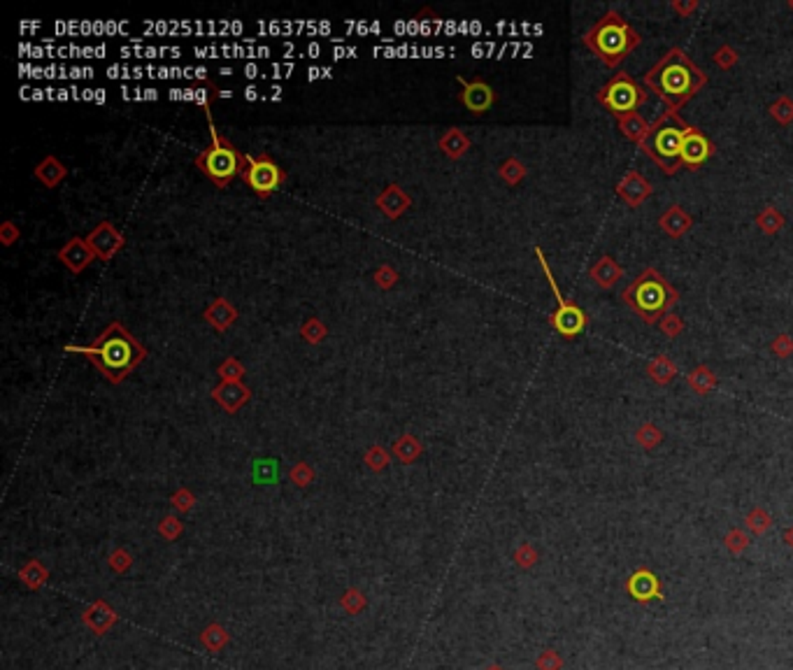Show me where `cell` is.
<instances>
[{"label":"cell","instance_id":"1","mask_svg":"<svg viewBox=\"0 0 793 670\" xmlns=\"http://www.w3.org/2000/svg\"><path fill=\"white\" fill-rule=\"evenodd\" d=\"M70 354H82L112 384H121L147 359V347L121 321H112L91 345H66Z\"/></svg>","mask_w":793,"mask_h":670},{"label":"cell","instance_id":"2","mask_svg":"<svg viewBox=\"0 0 793 670\" xmlns=\"http://www.w3.org/2000/svg\"><path fill=\"white\" fill-rule=\"evenodd\" d=\"M708 75L689 58L682 47L668 49L654 66L647 70L645 86L668 108V112H680L693 96H698Z\"/></svg>","mask_w":793,"mask_h":670},{"label":"cell","instance_id":"3","mask_svg":"<svg viewBox=\"0 0 793 670\" xmlns=\"http://www.w3.org/2000/svg\"><path fill=\"white\" fill-rule=\"evenodd\" d=\"M640 40L638 31L616 10H607L581 38V42L594 51V56H598L607 68H616L623 58H628Z\"/></svg>","mask_w":793,"mask_h":670},{"label":"cell","instance_id":"4","mask_svg":"<svg viewBox=\"0 0 793 670\" xmlns=\"http://www.w3.org/2000/svg\"><path fill=\"white\" fill-rule=\"evenodd\" d=\"M202 105H205V119L209 128V145L196 156V168L205 177L212 180L217 189H226L231 187L235 177H242L247 168V154H242L231 140L219 133L212 112H209V100L205 98Z\"/></svg>","mask_w":793,"mask_h":670},{"label":"cell","instance_id":"5","mask_svg":"<svg viewBox=\"0 0 793 670\" xmlns=\"http://www.w3.org/2000/svg\"><path fill=\"white\" fill-rule=\"evenodd\" d=\"M621 301L645 324H658L680 301L677 289L656 268L642 270L621 294Z\"/></svg>","mask_w":793,"mask_h":670},{"label":"cell","instance_id":"6","mask_svg":"<svg viewBox=\"0 0 793 670\" xmlns=\"http://www.w3.org/2000/svg\"><path fill=\"white\" fill-rule=\"evenodd\" d=\"M691 126L680 114L663 112L651 123L647 138L642 140L640 149L654 161L665 175H675L682 165V140Z\"/></svg>","mask_w":793,"mask_h":670},{"label":"cell","instance_id":"7","mask_svg":"<svg viewBox=\"0 0 793 670\" xmlns=\"http://www.w3.org/2000/svg\"><path fill=\"white\" fill-rule=\"evenodd\" d=\"M535 257H537V261H540V268H542L544 277H547V282H549V289H551L554 298H556V303H559V310L549 316L551 329L556 331L561 338L575 340L577 335L589 326V316L577 303L563 298L561 289H559V282H556V277H554V272L549 268V261H547V257H544V252L540 249V247H535Z\"/></svg>","mask_w":793,"mask_h":670},{"label":"cell","instance_id":"8","mask_svg":"<svg viewBox=\"0 0 793 670\" xmlns=\"http://www.w3.org/2000/svg\"><path fill=\"white\" fill-rule=\"evenodd\" d=\"M596 100L619 119L623 114L636 112L640 105H645L647 93L628 73H616L610 82L598 89Z\"/></svg>","mask_w":793,"mask_h":670},{"label":"cell","instance_id":"9","mask_svg":"<svg viewBox=\"0 0 793 670\" xmlns=\"http://www.w3.org/2000/svg\"><path fill=\"white\" fill-rule=\"evenodd\" d=\"M242 182L249 187L261 200H268L281 184L286 182V170L270 154H247V168L242 172Z\"/></svg>","mask_w":793,"mask_h":670},{"label":"cell","instance_id":"10","mask_svg":"<svg viewBox=\"0 0 793 670\" xmlns=\"http://www.w3.org/2000/svg\"><path fill=\"white\" fill-rule=\"evenodd\" d=\"M458 84L463 86V91L458 93V100L468 112L472 114H484L493 108V103H496V91L491 89V86L484 82V79L475 77V79H465L458 75Z\"/></svg>","mask_w":793,"mask_h":670},{"label":"cell","instance_id":"11","mask_svg":"<svg viewBox=\"0 0 793 670\" xmlns=\"http://www.w3.org/2000/svg\"><path fill=\"white\" fill-rule=\"evenodd\" d=\"M86 242H89L93 254L100 261H112L123 249L126 237H123L110 222H100L89 235H86Z\"/></svg>","mask_w":793,"mask_h":670},{"label":"cell","instance_id":"12","mask_svg":"<svg viewBox=\"0 0 793 670\" xmlns=\"http://www.w3.org/2000/svg\"><path fill=\"white\" fill-rule=\"evenodd\" d=\"M715 154V145L710 143L708 135L698 128H689L682 140V165L689 170H698V168Z\"/></svg>","mask_w":793,"mask_h":670},{"label":"cell","instance_id":"13","mask_svg":"<svg viewBox=\"0 0 793 670\" xmlns=\"http://www.w3.org/2000/svg\"><path fill=\"white\" fill-rule=\"evenodd\" d=\"M56 257L70 272H73V275H79V272H84L86 268L91 266L95 254L89 247V242H86V237L75 235V237H70L63 247H61Z\"/></svg>","mask_w":793,"mask_h":670},{"label":"cell","instance_id":"14","mask_svg":"<svg viewBox=\"0 0 793 670\" xmlns=\"http://www.w3.org/2000/svg\"><path fill=\"white\" fill-rule=\"evenodd\" d=\"M651 193H654L651 182L638 170H628L619 180V184H616V196H619L628 207H640Z\"/></svg>","mask_w":793,"mask_h":670},{"label":"cell","instance_id":"15","mask_svg":"<svg viewBox=\"0 0 793 670\" xmlns=\"http://www.w3.org/2000/svg\"><path fill=\"white\" fill-rule=\"evenodd\" d=\"M212 398L222 410H226L228 414H235L237 410H242V405L249 403L252 389L242 382H222L212 389Z\"/></svg>","mask_w":793,"mask_h":670},{"label":"cell","instance_id":"16","mask_svg":"<svg viewBox=\"0 0 793 670\" xmlns=\"http://www.w3.org/2000/svg\"><path fill=\"white\" fill-rule=\"evenodd\" d=\"M375 205L380 207V212L386 219H393L395 222V219H400L410 210L412 198L403 191V187H398V184H389V187L375 198Z\"/></svg>","mask_w":793,"mask_h":670},{"label":"cell","instance_id":"17","mask_svg":"<svg viewBox=\"0 0 793 670\" xmlns=\"http://www.w3.org/2000/svg\"><path fill=\"white\" fill-rule=\"evenodd\" d=\"M82 622L86 629L95 633V636H105V633L117 624V612L100 598V601H95L93 605L86 607L82 614Z\"/></svg>","mask_w":793,"mask_h":670},{"label":"cell","instance_id":"18","mask_svg":"<svg viewBox=\"0 0 793 670\" xmlns=\"http://www.w3.org/2000/svg\"><path fill=\"white\" fill-rule=\"evenodd\" d=\"M202 316H205V321L212 326L214 331L224 333L237 321V310H235V305L231 301H226V298H217V301L209 303V307Z\"/></svg>","mask_w":793,"mask_h":670},{"label":"cell","instance_id":"19","mask_svg":"<svg viewBox=\"0 0 793 670\" xmlns=\"http://www.w3.org/2000/svg\"><path fill=\"white\" fill-rule=\"evenodd\" d=\"M658 226L663 228L665 235H670V237H682V235H686V233L691 231V226H693V217H691L689 212H686L684 207H680V205H670L663 215L658 217Z\"/></svg>","mask_w":793,"mask_h":670},{"label":"cell","instance_id":"20","mask_svg":"<svg viewBox=\"0 0 793 670\" xmlns=\"http://www.w3.org/2000/svg\"><path fill=\"white\" fill-rule=\"evenodd\" d=\"M33 175H35V180H38V182L42 184V187H47V189H56L58 184L68 177V168L63 165V161H61V158H56V156H45L38 165H35Z\"/></svg>","mask_w":793,"mask_h":670},{"label":"cell","instance_id":"21","mask_svg":"<svg viewBox=\"0 0 793 670\" xmlns=\"http://www.w3.org/2000/svg\"><path fill=\"white\" fill-rule=\"evenodd\" d=\"M589 277L596 282V287L612 289L616 282L623 277V268L612 257H601L591 268H589Z\"/></svg>","mask_w":793,"mask_h":670},{"label":"cell","instance_id":"22","mask_svg":"<svg viewBox=\"0 0 793 670\" xmlns=\"http://www.w3.org/2000/svg\"><path fill=\"white\" fill-rule=\"evenodd\" d=\"M437 147L447 158L458 161V158L465 156V152L470 149V138L465 135L461 128H449L447 133H442V138L437 140Z\"/></svg>","mask_w":793,"mask_h":670},{"label":"cell","instance_id":"23","mask_svg":"<svg viewBox=\"0 0 793 670\" xmlns=\"http://www.w3.org/2000/svg\"><path fill=\"white\" fill-rule=\"evenodd\" d=\"M616 123H619L621 135H626V138L631 140V143H636L638 147L642 145V140L647 138L649 128H651V123L645 117H642V114H638V112L623 114V117L616 119Z\"/></svg>","mask_w":793,"mask_h":670},{"label":"cell","instance_id":"24","mask_svg":"<svg viewBox=\"0 0 793 670\" xmlns=\"http://www.w3.org/2000/svg\"><path fill=\"white\" fill-rule=\"evenodd\" d=\"M677 373H680V370H677L675 361L670 356H665V354H658L647 364V375L658 386H668L677 377Z\"/></svg>","mask_w":793,"mask_h":670},{"label":"cell","instance_id":"25","mask_svg":"<svg viewBox=\"0 0 793 670\" xmlns=\"http://www.w3.org/2000/svg\"><path fill=\"white\" fill-rule=\"evenodd\" d=\"M686 384H689L691 391H695L698 396H708L717 389L719 380H717V375L712 373V368L703 364V366H695L691 373L686 375Z\"/></svg>","mask_w":793,"mask_h":670},{"label":"cell","instance_id":"26","mask_svg":"<svg viewBox=\"0 0 793 670\" xmlns=\"http://www.w3.org/2000/svg\"><path fill=\"white\" fill-rule=\"evenodd\" d=\"M421 452H424V445H421L412 433H403L393 443V454L398 456V461L405 463V465H410V463L417 461V458L421 456Z\"/></svg>","mask_w":793,"mask_h":670},{"label":"cell","instance_id":"27","mask_svg":"<svg viewBox=\"0 0 793 670\" xmlns=\"http://www.w3.org/2000/svg\"><path fill=\"white\" fill-rule=\"evenodd\" d=\"M628 589L636 598H645L647 601V598H654L658 594V579L651 575L649 570H638L636 575L631 577Z\"/></svg>","mask_w":793,"mask_h":670},{"label":"cell","instance_id":"28","mask_svg":"<svg viewBox=\"0 0 793 670\" xmlns=\"http://www.w3.org/2000/svg\"><path fill=\"white\" fill-rule=\"evenodd\" d=\"M47 577H49V570H47L45 566H42V563H40L38 559L26 561L24 566L19 568V579H21L28 589H33V592H35V589H40L42 584H45Z\"/></svg>","mask_w":793,"mask_h":670},{"label":"cell","instance_id":"29","mask_svg":"<svg viewBox=\"0 0 793 670\" xmlns=\"http://www.w3.org/2000/svg\"><path fill=\"white\" fill-rule=\"evenodd\" d=\"M784 224H787V219H784V215L774 205H765L761 212L756 215V226H759L765 235L779 233L784 228Z\"/></svg>","mask_w":793,"mask_h":670},{"label":"cell","instance_id":"30","mask_svg":"<svg viewBox=\"0 0 793 670\" xmlns=\"http://www.w3.org/2000/svg\"><path fill=\"white\" fill-rule=\"evenodd\" d=\"M228 640H231V636H228V631L222 624H209L205 626V631L200 633V642L209 651H222L228 645Z\"/></svg>","mask_w":793,"mask_h":670},{"label":"cell","instance_id":"31","mask_svg":"<svg viewBox=\"0 0 793 670\" xmlns=\"http://www.w3.org/2000/svg\"><path fill=\"white\" fill-rule=\"evenodd\" d=\"M526 172H528L526 165L519 161L517 156H509L507 161H503V163H500V168H498L500 180H503L505 184H509V187H517V184L526 177Z\"/></svg>","mask_w":793,"mask_h":670},{"label":"cell","instance_id":"32","mask_svg":"<svg viewBox=\"0 0 793 670\" xmlns=\"http://www.w3.org/2000/svg\"><path fill=\"white\" fill-rule=\"evenodd\" d=\"M770 117L779 123V126H789L793 121V100L789 96H779V98H774L772 105L768 108Z\"/></svg>","mask_w":793,"mask_h":670},{"label":"cell","instance_id":"33","mask_svg":"<svg viewBox=\"0 0 793 670\" xmlns=\"http://www.w3.org/2000/svg\"><path fill=\"white\" fill-rule=\"evenodd\" d=\"M745 526H747L754 535H763V533L772 526V517H770L768 512H765L763 507H754V510H749V512H747V517H745Z\"/></svg>","mask_w":793,"mask_h":670},{"label":"cell","instance_id":"34","mask_svg":"<svg viewBox=\"0 0 793 670\" xmlns=\"http://www.w3.org/2000/svg\"><path fill=\"white\" fill-rule=\"evenodd\" d=\"M301 335L305 338V342H310V345H319V342L326 340V335H328V329H326V324L321 319L310 316V319L301 326Z\"/></svg>","mask_w":793,"mask_h":670},{"label":"cell","instance_id":"35","mask_svg":"<svg viewBox=\"0 0 793 670\" xmlns=\"http://www.w3.org/2000/svg\"><path fill=\"white\" fill-rule=\"evenodd\" d=\"M340 605L347 614H361L366 610L368 598L363 596V592H358V589H347L340 598Z\"/></svg>","mask_w":793,"mask_h":670},{"label":"cell","instance_id":"36","mask_svg":"<svg viewBox=\"0 0 793 670\" xmlns=\"http://www.w3.org/2000/svg\"><path fill=\"white\" fill-rule=\"evenodd\" d=\"M660 440H663V433H660V428L656 424H642L638 431H636V443L642 447V449H654Z\"/></svg>","mask_w":793,"mask_h":670},{"label":"cell","instance_id":"37","mask_svg":"<svg viewBox=\"0 0 793 670\" xmlns=\"http://www.w3.org/2000/svg\"><path fill=\"white\" fill-rule=\"evenodd\" d=\"M363 461H366V465L373 473H382L386 465H389V461H391V456H389V452H386V449L382 447V445H373L366 452V456H363Z\"/></svg>","mask_w":793,"mask_h":670},{"label":"cell","instance_id":"38","mask_svg":"<svg viewBox=\"0 0 793 670\" xmlns=\"http://www.w3.org/2000/svg\"><path fill=\"white\" fill-rule=\"evenodd\" d=\"M217 373H219V377H222V382H242L244 366L235 356H228L224 364L217 368Z\"/></svg>","mask_w":793,"mask_h":670},{"label":"cell","instance_id":"39","mask_svg":"<svg viewBox=\"0 0 793 670\" xmlns=\"http://www.w3.org/2000/svg\"><path fill=\"white\" fill-rule=\"evenodd\" d=\"M724 545H726V550L730 552V554H742L747 547H749V535L742 531V528H730V531L726 533V537H724Z\"/></svg>","mask_w":793,"mask_h":670},{"label":"cell","instance_id":"40","mask_svg":"<svg viewBox=\"0 0 793 670\" xmlns=\"http://www.w3.org/2000/svg\"><path fill=\"white\" fill-rule=\"evenodd\" d=\"M182 531H184V524L180 522L177 517H172V515L163 517L161 522H158V535H161L163 540H168V542L177 540V537L182 535Z\"/></svg>","mask_w":793,"mask_h":670},{"label":"cell","instance_id":"41","mask_svg":"<svg viewBox=\"0 0 793 670\" xmlns=\"http://www.w3.org/2000/svg\"><path fill=\"white\" fill-rule=\"evenodd\" d=\"M289 480L294 482L296 487H310L312 480H314V470H312V465H310V463H305V461L296 463L294 468L289 470Z\"/></svg>","mask_w":793,"mask_h":670},{"label":"cell","instance_id":"42","mask_svg":"<svg viewBox=\"0 0 793 670\" xmlns=\"http://www.w3.org/2000/svg\"><path fill=\"white\" fill-rule=\"evenodd\" d=\"M712 61H715V66L717 68H721V70H730V68H735L737 66V61H740V56H737V51L730 47V45H721L717 51H715V56H712Z\"/></svg>","mask_w":793,"mask_h":670},{"label":"cell","instance_id":"43","mask_svg":"<svg viewBox=\"0 0 793 670\" xmlns=\"http://www.w3.org/2000/svg\"><path fill=\"white\" fill-rule=\"evenodd\" d=\"M110 568L114 570V572H126L130 566H133V557H130V552L128 550H123V547H117V550H112V554H110Z\"/></svg>","mask_w":793,"mask_h":670},{"label":"cell","instance_id":"44","mask_svg":"<svg viewBox=\"0 0 793 670\" xmlns=\"http://www.w3.org/2000/svg\"><path fill=\"white\" fill-rule=\"evenodd\" d=\"M170 502L177 512H189V510H193V505H196V496H193V491H189L187 487H182L172 493Z\"/></svg>","mask_w":793,"mask_h":670},{"label":"cell","instance_id":"45","mask_svg":"<svg viewBox=\"0 0 793 670\" xmlns=\"http://www.w3.org/2000/svg\"><path fill=\"white\" fill-rule=\"evenodd\" d=\"M537 559H540L537 557V550L528 542H524L522 547H517V552H514V563L519 568H533L537 563Z\"/></svg>","mask_w":793,"mask_h":670},{"label":"cell","instance_id":"46","mask_svg":"<svg viewBox=\"0 0 793 670\" xmlns=\"http://www.w3.org/2000/svg\"><path fill=\"white\" fill-rule=\"evenodd\" d=\"M770 351L777 359H789L793 354V338L787 333H779L777 338L770 342Z\"/></svg>","mask_w":793,"mask_h":670},{"label":"cell","instance_id":"47","mask_svg":"<svg viewBox=\"0 0 793 670\" xmlns=\"http://www.w3.org/2000/svg\"><path fill=\"white\" fill-rule=\"evenodd\" d=\"M658 326H660V331H663L665 338H677V335H682V331L686 329L684 321L677 314H665L663 319L658 321Z\"/></svg>","mask_w":793,"mask_h":670},{"label":"cell","instance_id":"48","mask_svg":"<svg viewBox=\"0 0 793 670\" xmlns=\"http://www.w3.org/2000/svg\"><path fill=\"white\" fill-rule=\"evenodd\" d=\"M375 282L380 289H391L395 282H398V272H395L389 263H382V266L375 270Z\"/></svg>","mask_w":793,"mask_h":670},{"label":"cell","instance_id":"49","mask_svg":"<svg viewBox=\"0 0 793 670\" xmlns=\"http://www.w3.org/2000/svg\"><path fill=\"white\" fill-rule=\"evenodd\" d=\"M537 670H561L563 668V659L556 654L554 649H544L535 661Z\"/></svg>","mask_w":793,"mask_h":670},{"label":"cell","instance_id":"50","mask_svg":"<svg viewBox=\"0 0 793 670\" xmlns=\"http://www.w3.org/2000/svg\"><path fill=\"white\" fill-rule=\"evenodd\" d=\"M19 235H21V231L14 222H5L3 226H0V242H3L5 247H12L16 240H19Z\"/></svg>","mask_w":793,"mask_h":670},{"label":"cell","instance_id":"51","mask_svg":"<svg viewBox=\"0 0 793 670\" xmlns=\"http://www.w3.org/2000/svg\"><path fill=\"white\" fill-rule=\"evenodd\" d=\"M670 7H673V12H677L684 19V16H691L695 10H698L700 3H698V0H691V3H684V0H673Z\"/></svg>","mask_w":793,"mask_h":670},{"label":"cell","instance_id":"52","mask_svg":"<svg viewBox=\"0 0 793 670\" xmlns=\"http://www.w3.org/2000/svg\"><path fill=\"white\" fill-rule=\"evenodd\" d=\"M784 542L789 545V547L793 550V526H789L787 531H784Z\"/></svg>","mask_w":793,"mask_h":670},{"label":"cell","instance_id":"53","mask_svg":"<svg viewBox=\"0 0 793 670\" xmlns=\"http://www.w3.org/2000/svg\"><path fill=\"white\" fill-rule=\"evenodd\" d=\"M484 670H505L503 666H498V664H493V666H489V668H484Z\"/></svg>","mask_w":793,"mask_h":670},{"label":"cell","instance_id":"54","mask_svg":"<svg viewBox=\"0 0 793 670\" xmlns=\"http://www.w3.org/2000/svg\"><path fill=\"white\" fill-rule=\"evenodd\" d=\"M789 10L793 12V0H789Z\"/></svg>","mask_w":793,"mask_h":670}]
</instances>
